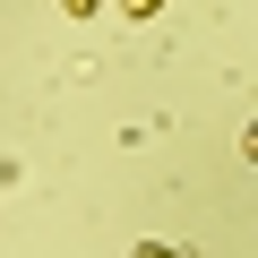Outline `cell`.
I'll return each instance as SVG.
<instances>
[{"mask_svg": "<svg viewBox=\"0 0 258 258\" xmlns=\"http://www.w3.org/2000/svg\"><path fill=\"white\" fill-rule=\"evenodd\" d=\"M103 9V0H60V18H95Z\"/></svg>", "mask_w": 258, "mask_h": 258, "instance_id": "cell-1", "label": "cell"}, {"mask_svg": "<svg viewBox=\"0 0 258 258\" xmlns=\"http://www.w3.org/2000/svg\"><path fill=\"white\" fill-rule=\"evenodd\" d=\"M129 258H181V249H164V241H138V249H129Z\"/></svg>", "mask_w": 258, "mask_h": 258, "instance_id": "cell-2", "label": "cell"}, {"mask_svg": "<svg viewBox=\"0 0 258 258\" xmlns=\"http://www.w3.org/2000/svg\"><path fill=\"white\" fill-rule=\"evenodd\" d=\"M120 9H129V18H155V9H164V0H120Z\"/></svg>", "mask_w": 258, "mask_h": 258, "instance_id": "cell-3", "label": "cell"}]
</instances>
